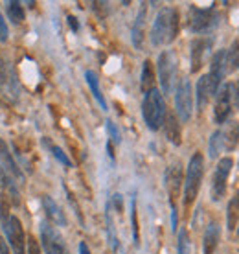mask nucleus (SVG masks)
<instances>
[{
    "mask_svg": "<svg viewBox=\"0 0 239 254\" xmlns=\"http://www.w3.org/2000/svg\"><path fill=\"white\" fill-rule=\"evenodd\" d=\"M177 35H179V13L173 7H162L151 28L153 46L160 48V46L171 45Z\"/></svg>",
    "mask_w": 239,
    "mask_h": 254,
    "instance_id": "1",
    "label": "nucleus"
},
{
    "mask_svg": "<svg viewBox=\"0 0 239 254\" xmlns=\"http://www.w3.org/2000/svg\"><path fill=\"white\" fill-rule=\"evenodd\" d=\"M142 115H144L145 124H147V127H149L151 131H158V129L164 126V120H166V115H168V113H166V103H164V98L158 89L149 90V92L144 96Z\"/></svg>",
    "mask_w": 239,
    "mask_h": 254,
    "instance_id": "2",
    "label": "nucleus"
},
{
    "mask_svg": "<svg viewBox=\"0 0 239 254\" xmlns=\"http://www.w3.org/2000/svg\"><path fill=\"white\" fill-rule=\"evenodd\" d=\"M202 173H204V157L201 153H195L188 164V172H186V181H184V206L189 208L195 197L199 195L202 183Z\"/></svg>",
    "mask_w": 239,
    "mask_h": 254,
    "instance_id": "3",
    "label": "nucleus"
},
{
    "mask_svg": "<svg viewBox=\"0 0 239 254\" xmlns=\"http://www.w3.org/2000/svg\"><path fill=\"white\" fill-rule=\"evenodd\" d=\"M177 77V58L171 50H166L160 54L158 58V79H160V87H162L164 94H170L173 87H175Z\"/></svg>",
    "mask_w": 239,
    "mask_h": 254,
    "instance_id": "4",
    "label": "nucleus"
},
{
    "mask_svg": "<svg viewBox=\"0 0 239 254\" xmlns=\"http://www.w3.org/2000/svg\"><path fill=\"white\" fill-rule=\"evenodd\" d=\"M219 24V13L214 7L201 9V7H191L189 15V30L195 33L212 32L215 26Z\"/></svg>",
    "mask_w": 239,
    "mask_h": 254,
    "instance_id": "5",
    "label": "nucleus"
},
{
    "mask_svg": "<svg viewBox=\"0 0 239 254\" xmlns=\"http://www.w3.org/2000/svg\"><path fill=\"white\" fill-rule=\"evenodd\" d=\"M234 168V160L230 157H225V159L219 160V164L215 168L214 173V181H212V199L214 201H221L223 197L227 195V188H228V175Z\"/></svg>",
    "mask_w": 239,
    "mask_h": 254,
    "instance_id": "6",
    "label": "nucleus"
},
{
    "mask_svg": "<svg viewBox=\"0 0 239 254\" xmlns=\"http://www.w3.org/2000/svg\"><path fill=\"white\" fill-rule=\"evenodd\" d=\"M175 105H177V115H179L180 122L191 120V115H193V92H191V83H189V79H182L180 85L177 87Z\"/></svg>",
    "mask_w": 239,
    "mask_h": 254,
    "instance_id": "7",
    "label": "nucleus"
},
{
    "mask_svg": "<svg viewBox=\"0 0 239 254\" xmlns=\"http://www.w3.org/2000/svg\"><path fill=\"white\" fill-rule=\"evenodd\" d=\"M41 242L46 254H70L66 243L63 242V236L59 234L50 223L41 225Z\"/></svg>",
    "mask_w": 239,
    "mask_h": 254,
    "instance_id": "8",
    "label": "nucleus"
},
{
    "mask_svg": "<svg viewBox=\"0 0 239 254\" xmlns=\"http://www.w3.org/2000/svg\"><path fill=\"white\" fill-rule=\"evenodd\" d=\"M4 230L7 234L9 245L15 254H26V234L22 229V223L17 216H9L4 223Z\"/></svg>",
    "mask_w": 239,
    "mask_h": 254,
    "instance_id": "9",
    "label": "nucleus"
},
{
    "mask_svg": "<svg viewBox=\"0 0 239 254\" xmlns=\"http://www.w3.org/2000/svg\"><path fill=\"white\" fill-rule=\"evenodd\" d=\"M232 111V85L225 83L219 90H217V102H215L214 116L217 124H225Z\"/></svg>",
    "mask_w": 239,
    "mask_h": 254,
    "instance_id": "10",
    "label": "nucleus"
},
{
    "mask_svg": "<svg viewBox=\"0 0 239 254\" xmlns=\"http://www.w3.org/2000/svg\"><path fill=\"white\" fill-rule=\"evenodd\" d=\"M225 59H227V52H225V50L217 52L214 58H212L210 74H206L208 79H210V85H212L214 94H217L219 85L223 83V79H225V74H227V63H225Z\"/></svg>",
    "mask_w": 239,
    "mask_h": 254,
    "instance_id": "11",
    "label": "nucleus"
},
{
    "mask_svg": "<svg viewBox=\"0 0 239 254\" xmlns=\"http://www.w3.org/2000/svg\"><path fill=\"white\" fill-rule=\"evenodd\" d=\"M0 162H2V172L7 173L11 179L17 181V185H22L24 183V175H22V170L19 168V164L15 162L13 155L7 149V144L0 138Z\"/></svg>",
    "mask_w": 239,
    "mask_h": 254,
    "instance_id": "12",
    "label": "nucleus"
},
{
    "mask_svg": "<svg viewBox=\"0 0 239 254\" xmlns=\"http://www.w3.org/2000/svg\"><path fill=\"white\" fill-rule=\"evenodd\" d=\"M166 186H168V193H170L171 208H175V199L179 197L180 188H182V168L179 162L170 166V170L166 173Z\"/></svg>",
    "mask_w": 239,
    "mask_h": 254,
    "instance_id": "13",
    "label": "nucleus"
},
{
    "mask_svg": "<svg viewBox=\"0 0 239 254\" xmlns=\"http://www.w3.org/2000/svg\"><path fill=\"white\" fill-rule=\"evenodd\" d=\"M223 134V146L227 151H234L239 146V122H228V126L221 131Z\"/></svg>",
    "mask_w": 239,
    "mask_h": 254,
    "instance_id": "14",
    "label": "nucleus"
},
{
    "mask_svg": "<svg viewBox=\"0 0 239 254\" xmlns=\"http://www.w3.org/2000/svg\"><path fill=\"white\" fill-rule=\"evenodd\" d=\"M221 240V229L217 223H210L206 232H204V242H202V249L204 254H214Z\"/></svg>",
    "mask_w": 239,
    "mask_h": 254,
    "instance_id": "15",
    "label": "nucleus"
},
{
    "mask_svg": "<svg viewBox=\"0 0 239 254\" xmlns=\"http://www.w3.org/2000/svg\"><path fill=\"white\" fill-rule=\"evenodd\" d=\"M43 208H44V212H46V216L50 217L52 223H56L59 227H64V225H66V217H64V214L61 212V208L57 206V203L52 197H48V195L43 197Z\"/></svg>",
    "mask_w": 239,
    "mask_h": 254,
    "instance_id": "16",
    "label": "nucleus"
},
{
    "mask_svg": "<svg viewBox=\"0 0 239 254\" xmlns=\"http://www.w3.org/2000/svg\"><path fill=\"white\" fill-rule=\"evenodd\" d=\"M164 127H166V136L171 144L175 146H180L182 142V133H180V124L175 118V115H166V120H164Z\"/></svg>",
    "mask_w": 239,
    "mask_h": 254,
    "instance_id": "17",
    "label": "nucleus"
},
{
    "mask_svg": "<svg viewBox=\"0 0 239 254\" xmlns=\"http://www.w3.org/2000/svg\"><path fill=\"white\" fill-rule=\"evenodd\" d=\"M212 96H214V90H212L210 79H208V76H202L197 81V107H199V111H202V109L206 107Z\"/></svg>",
    "mask_w": 239,
    "mask_h": 254,
    "instance_id": "18",
    "label": "nucleus"
},
{
    "mask_svg": "<svg viewBox=\"0 0 239 254\" xmlns=\"http://www.w3.org/2000/svg\"><path fill=\"white\" fill-rule=\"evenodd\" d=\"M208 48V41L204 39H195L191 43V72H199L204 59V50Z\"/></svg>",
    "mask_w": 239,
    "mask_h": 254,
    "instance_id": "19",
    "label": "nucleus"
},
{
    "mask_svg": "<svg viewBox=\"0 0 239 254\" xmlns=\"http://www.w3.org/2000/svg\"><path fill=\"white\" fill-rule=\"evenodd\" d=\"M145 4H142L138 11V17L134 20V26H132V45L136 48H142V43H144V24H145Z\"/></svg>",
    "mask_w": 239,
    "mask_h": 254,
    "instance_id": "20",
    "label": "nucleus"
},
{
    "mask_svg": "<svg viewBox=\"0 0 239 254\" xmlns=\"http://www.w3.org/2000/svg\"><path fill=\"white\" fill-rule=\"evenodd\" d=\"M0 89L6 92V96H13L17 92L15 90V79H13L11 72H9V66L2 58H0Z\"/></svg>",
    "mask_w": 239,
    "mask_h": 254,
    "instance_id": "21",
    "label": "nucleus"
},
{
    "mask_svg": "<svg viewBox=\"0 0 239 254\" xmlns=\"http://www.w3.org/2000/svg\"><path fill=\"white\" fill-rule=\"evenodd\" d=\"M85 79H87L88 87H90V90H92L94 98L98 100V103L101 105V109H103V111H107V102H105V98H103V94H101L98 74H96V72H92V70H87V72H85Z\"/></svg>",
    "mask_w": 239,
    "mask_h": 254,
    "instance_id": "22",
    "label": "nucleus"
},
{
    "mask_svg": "<svg viewBox=\"0 0 239 254\" xmlns=\"http://www.w3.org/2000/svg\"><path fill=\"white\" fill-rule=\"evenodd\" d=\"M140 89L144 94H147L149 90L155 89V70H153V63L147 59L142 68V81H140Z\"/></svg>",
    "mask_w": 239,
    "mask_h": 254,
    "instance_id": "23",
    "label": "nucleus"
},
{
    "mask_svg": "<svg viewBox=\"0 0 239 254\" xmlns=\"http://www.w3.org/2000/svg\"><path fill=\"white\" fill-rule=\"evenodd\" d=\"M238 221H239V191L230 199V203H228V208H227L228 230L236 229V227H238Z\"/></svg>",
    "mask_w": 239,
    "mask_h": 254,
    "instance_id": "24",
    "label": "nucleus"
},
{
    "mask_svg": "<svg viewBox=\"0 0 239 254\" xmlns=\"http://www.w3.org/2000/svg\"><path fill=\"white\" fill-rule=\"evenodd\" d=\"M6 9H7V17H9V20H11L13 24H22L24 22V7H22L20 2H17V0L7 2Z\"/></svg>",
    "mask_w": 239,
    "mask_h": 254,
    "instance_id": "25",
    "label": "nucleus"
},
{
    "mask_svg": "<svg viewBox=\"0 0 239 254\" xmlns=\"http://www.w3.org/2000/svg\"><path fill=\"white\" fill-rule=\"evenodd\" d=\"M227 72H234V70L239 68V41H234L230 50L227 52Z\"/></svg>",
    "mask_w": 239,
    "mask_h": 254,
    "instance_id": "26",
    "label": "nucleus"
},
{
    "mask_svg": "<svg viewBox=\"0 0 239 254\" xmlns=\"http://www.w3.org/2000/svg\"><path fill=\"white\" fill-rule=\"evenodd\" d=\"M225 149V146H223V134H221V129H217L214 134H212V138H210V157L212 159H217L219 157V153Z\"/></svg>",
    "mask_w": 239,
    "mask_h": 254,
    "instance_id": "27",
    "label": "nucleus"
},
{
    "mask_svg": "<svg viewBox=\"0 0 239 254\" xmlns=\"http://www.w3.org/2000/svg\"><path fill=\"white\" fill-rule=\"evenodd\" d=\"M177 253L179 254H191V243H189L188 230L182 229L179 232V245H177Z\"/></svg>",
    "mask_w": 239,
    "mask_h": 254,
    "instance_id": "28",
    "label": "nucleus"
},
{
    "mask_svg": "<svg viewBox=\"0 0 239 254\" xmlns=\"http://www.w3.org/2000/svg\"><path fill=\"white\" fill-rule=\"evenodd\" d=\"M50 151H52V155L56 157L61 164H64L66 168H72V162H70V159L66 157V153L61 149V147H57V146H50Z\"/></svg>",
    "mask_w": 239,
    "mask_h": 254,
    "instance_id": "29",
    "label": "nucleus"
},
{
    "mask_svg": "<svg viewBox=\"0 0 239 254\" xmlns=\"http://www.w3.org/2000/svg\"><path fill=\"white\" fill-rule=\"evenodd\" d=\"M131 217H132V238H134V245H138V243H140V236H138V217H136V201H134V199H132Z\"/></svg>",
    "mask_w": 239,
    "mask_h": 254,
    "instance_id": "30",
    "label": "nucleus"
},
{
    "mask_svg": "<svg viewBox=\"0 0 239 254\" xmlns=\"http://www.w3.org/2000/svg\"><path fill=\"white\" fill-rule=\"evenodd\" d=\"M7 37H9V32H7V26L4 22V17L0 15V41L4 43V41H7Z\"/></svg>",
    "mask_w": 239,
    "mask_h": 254,
    "instance_id": "31",
    "label": "nucleus"
},
{
    "mask_svg": "<svg viewBox=\"0 0 239 254\" xmlns=\"http://www.w3.org/2000/svg\"><path fill=\"white\" fill-rule=\"evenodd\" d=\"M107 129H109V133H111V136H113L114 142H116V144H120V133H118V129H116V126H114L111 120L107 122Z\"/></svg>",
    "mask_w": 239,
    "mask_h": 254,
    "instance_id": "32",
    "label": "nucleus"
},
{
    "mask_svg": "<svg viewBox=\"0 0 239 254\" xmlns=\"http://www.w3.org/2000/svg\"><path fill=\"white\" fill-rule=\"evenodd\" d=\"M28 254H41L35 238H30V240H28Z\"/></svg>",
    "mask_w": 239,
    "mask_h": 254,
    "instance_id": "33",
    "label": "nucleus"
},
{
    "mask_svg": "<svg viewBox=\"0 0 239 254\" xmlns=\"http://www.w3.org/2000/svg\"><path fill=\"white\" fill-rule=\"evenodd\" d=\"M68 24H70V28H72L74 32H77V30H79V26H77V19H76V17H72V15L68 17Z\"/></svg>",
    "mask_w": 239,
    "mask_h": 254,
    "instance_id": "34",
    "label": "nucleus"
},
{
    "mask_svg": "<svg viewBox=\"0 0 239 254\" xmlns=\"http://www.w3.org/2000/svg\"><path fill=\"white\" fill-rule=\"evenodd\" d=\"M0 254H9V249H7V243L4 242V238H0Z\"/></svg>",
    "mask_w": 239,
    "mask_h": 254,
    "instance_id": "35",
    "label": "nucleus"
},
{
    "mask_svg": "<svg viewBox=\"0 0 239 254\" xmlns=\"http://www.w3.org/2000/svg\"><path fill=\"white\" fill-rule=\"evenodd\" d=\"M79 254H90V251H88L87 243H85V242L79 243Z\"/></svg>",
    "mask_w": 239,
    "mask_h": 254,
    "instance_id": "36",
    "label": "nucleus"
},
{
    "mask_svg": "<svg viewBox=\"0 0 239 254\" xmlns=\"http://www.w3.org/2000/svg\"><path fill=\"white\" fill-rule=\"evenodd\" d=\"M236 107L239 109V81H238V87H236Z\"/></svg>",
    "mask_w": 239,
    "mask_h": 254,
    "instance_id": "37",
    "label": "nucleus"
},
{
    "mask_svg": "<svg viewBox=\"0 0 239 254\" xmlns=\"http://www.w3.org/2000/svg\"><path fill=\"white\" fill-rule=\"evenodd\" d=\"M238 234H239V229H238Z\"/></svg>",
    "mask_w": 239,
    "mask_h": 254,
    "instance_id": "38",
    "label": "nucleus"
}]
</instances>
